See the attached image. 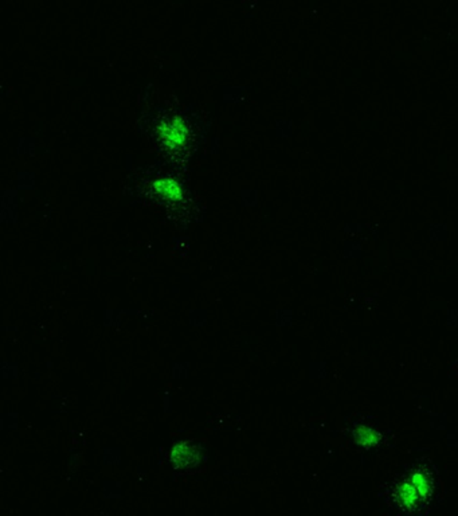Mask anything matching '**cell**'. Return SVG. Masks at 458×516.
<instances>
[{
	"mask_svg": "<svg viewBox=\"0 0 458 516\" xmlns=\"http://www.w3.org/2000/svg\"><path fill=\"white\" fill-rule=\"evenodd\" d=\"M159 136L168 150L179 151L186 148L190 138V131L183 119L174 117L161 123V126H159Z\"/></svg>",
	"mask_w": 458,
	"mask_h": 516,
	"instance_id": "cell-1",
	"label": "cell"
},
{
	"mask_svg": "<svg viewBox=\"0 0 458 516\" xmlns=\"http://www.w3.org/2000/svg\"><path fill=\"white\" fill-rule=\"evenodd\" d=\"M171 464L174 470L189 472L195 470L201 464V451L191 441H182L175 444L171 454Z\"/></svg>",
	"mask_w": 458,
	"mask_h": 516,
	"instance_id": "cell-2",
	"label": "cell"
},
{
	"mask_svg": "<svg viewBox=\"0 0 458 516\" xmlns=\"http://www.w3.org/2000/svg\"><path fill=\"white\" fill-rule=\"evenodd\" d=\"M391 499H393L395 507H398V508H400L402 511H406V512L417 511L418 508L422 507V504H425V501H422L419 492L417 491V488L414 485L411 484V482L408 477L403 482L393 485Z\"/></svg>",
	"mask_w": 458,
	"mask_h": 516,
	"instance_id": "cell-3",
	"label": "cell"
},
{
	"mask_svg": "<svg viewBox=\"0 0 458 516\" xmlns=\"http://www.w3.org/2000/svg\"><path fill=\"white\" fill-rule=\"evenodd\" d=\"M408 479L410 480L411 484L417 488V491L419 492L425 504L429 503L430 499H433L436 494V476L431 470L427 468L426 465L412 467Z\"/></svg>",
	"mask_w": 458,
	"mask_h": 516,
	"instance_id": "cell-4",
	"label": "cell"
},
{
	"mask_svg": "<svg viewBox=\"0 0 458 516\" xmlns=\"http://www.w3.org/2000/svg\"><path fill=\"white\" fill-rule=\"evenodd\" d=\"M155 192L161 198L171 201V202H179L183 199V188L171 178H161L154 183Z\"/></svg>",
	"mask_w": 458,
	"mask_h": 516,
	"instance_id": "cell-5",
	"label": "cell"
},
{
	"mask_svg": "<svg viewBox=\"0 0 458 516\" xmlns=\"http://www.w3.org/2000/svg\"><path fill=\"white\" fill-rule=\"evenodd\" d=\"M353 438L359 445L365 446V448H372L379 444L380 435L375 429L365 426V425H361L353 430Z\"/></svg>",
	"mask_w": 458,
	"mask_h": 516,
	"instance_id": "cell-6",
	"label": "cell"
}]
</instances>
